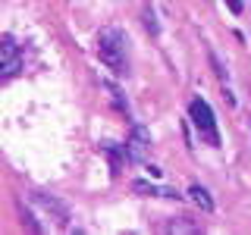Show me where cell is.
<instances>
[{
    "label": "cell",
    "instance_id": "1",
    "mask_svg": "<svg viewBox=\"0 0 251 235\" xmlns=\"http://www.w3.org/2000/svg\"><path fill=\"white\" fill-rule=\"evenodd\" d=\"M123 44L126 41H123L120 31H113V28L98 31V53L113 72H126V47Z\"/></svg>",
    "mask_w": 251,
    "mask_h": 235
},
{
    "label": "cell",
    "instance_id": "2",
    "mask_svg": "<svg viewBox=\"0 0 251 235\" xmlns=\"http://www.w3.org/2000/svg\"><path fill=\"white\" fill-rule=\"evenodd\" d=\"M188 113H192V122L198 125V129L207 135L210 144H217V125H214V113H210V107H207V100L204 97H195L192 100V107H188Z\"/></svg>",
    "mask_w": 251,
    "mask_h": 235
},
{
    "label": "cell",
    "instance_id": "3",
    "mask_svg": "<svg viewBox=\"0 0 251 235\" xmlns=\"http://www.w3.org/2000/svg\"><path fill=\"white\" fill-rule=\"evenodd\" d=\"M16 72V44L13 38H3V78H10Z\"/></svg>",
    "mask_w": 251,
    "mask_h": 235
},
{
    "label": "cell",
    "instance_id": "4",
    "mask_svg": "<svg viewBox=\"0 0 251 235\" xmlns=\"http://www.w3.org/2000/svg\"><path fill=\"white\" fill-rule=\"evenodd\" d=\"M188 194H192V201L198 204L201 210H210V207H214V201L207 198V191H204V188H198V185H192V188H188Z\"/></svg>",
    "mask_w": 251,
    "mask_h": 235
},
{
    "label": "cell",
    "instance_id": "5",
    "mask_svg": "<svg viewBox=\"0 0 251 235\" xmlns=\"http://www.w3.org/2000/svg\"><path fill=\"white\" fill-rule=\"evenodd\" d=\"M226 3H229L232 13H242V3H239V0H226Z\"/></svg>",
    "mask_w": 251,
    "mask_h": 235
}]
</instances>
